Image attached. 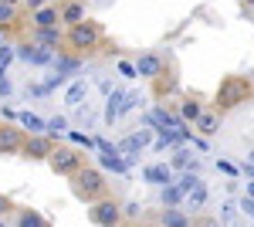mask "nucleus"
<instances>
[{
	"instance_id": "7c9ffc66",
	"label": "nucleus",
	"mask_w": 254,
	"mask_h": 227,
	"mask_svg": "<svg viewBox=\"0 0 254 227\" xmlns=\"http://www.w3.org/2000/svg\"><path fill=\"white\" fill-rule=\"evenodd\" d=\"M48 129H51V133H64V129H68V119H61V115H55V119L48 122Z\"/></svg>"
},
{
	"instance_id": "f257e3e1",
	"label": "nucleus",
	"mask_w": 254,
	"mask_h": 227,
	"mask_svg": "<svg viewBox=\"0 0 254 227\" xmlns=\"http://www.w3.org/2000/svg\"><path fill=\"white\" fill-rule=\"evenodd\" d=\"M251 95H254V85L244 75H227L220 85H217L214 109L217 112H231V109H237L241 102H248Z\"/></svg>"
},
{
	"instance_id": "ddd939ff",
	"label": "nucleus",
	"mask_w": 254,
	"mask_h": 227,
	"mask_svg": "<svg viewBox=\"0 0 254 227\" xmlns=\"http://www.w3.org/2000/svg\"><path fill=\"white\" fill-rule=\"evenodd\" d=\"M31 41H34V44H44V48H61V44H64L61 24H58V27H34Z\"/></svg>"
},
{
	"instance_id": "bb28decb",
	"label": "nucleus",
	"mask_w": 254,
	"mask_h": 227,
	"mask_svg": "<svg viewBox=\"0 0 254 227\" xmlns=\"http://www.w3.org/2000/svg\"><path fill=\"white\" fill-rule=\"evenodd\" d=\"M176 183H180V190H183V193H190V190H196L200 183H203V180H200L196 173H183V176H180Z\"/></svg>"
},
{
	"instance_id": "39448f33",
	"label": "nucleus",
	"mask_w": 254,
	"mask_h": 227,
	"mask_svg": "<svg viewBox=\"0 0 254 227\" xmlns=\"http://www.w3.org/2000/svg\"><path fill=\"white\" fill-rule=\"evenodd\" d=\"M88 217H92V224H95V227H112V224H119V221H122V207H119L112 197H102V200H95V204H92Z\"/></svg>"
},
{
	"instance_id": "72a5a7b5",
	"label": "nucleus",
	"mask_w": 254,
	"mask_h": 227,
	"mask_svg": "<svg viewBox=\"0 0 254 227\" xmlns=\"http://www.w3.org/2000/svg\"><path fill=\"white\" fill-rule=\"evenodd\" d=\"M7 210H10V197H7V193H0V221L7 217Z\"/></svg>"
},
{
	"instance_id": "2f4dec72",
	"label": "nucleus",
	"mask_w": 254,
	"mask_h": 227,
	"mask_svg": "<svg viewBox=\"0 0 254 227\" xmlns=\"http://www.w3.org/2000/svg\"><path fill=\"white\" fill-rule=\"evenodd\" d=\"M119 72H122L126 78H136V75H139V72H136V65H132V61H119Z\"/></svg>"
},
{
	"instance_id": "c03bdc74",
	"label": "nucleus",
	"mask_w": 254,
	"mask_h": 227,
	"mask_svg": "<svg viewBox=\"0 0 254 227\" xmlns=\"http://www.w3.org/2000/svg\"><path fill=\"white\" fill-rule=\"evenodd\" d=\"M7 3H17V0H7Z\"/></svg>"
},
{
	"instance_id": "7ed1b4c3",
	"label": "nucleus",
	"mask_w": 254,
	"mask_h": 227,
	"mask_svg": "<svg viewBox=\"0 0 254 227\" xmlns=\"http://www.w3.org/2000/svg\"><path fill=\"white\" fill-rule=\"evenodd\" d=\"M102 27H98L95 20H81V24H71L68 27V34H64V44L75 51V55H95L98 48H102Z\"/></svg>"
},
{
	"instance_id": "f3484780",
	"label": "nucleus",
	"mask_w": 254,
	"mask_h": 227,
	"mask_svg": "<svg viewBox=\"0 0 254 227\" xmlns=\"http://www.w3.org/2000/svg\"><path fill=\"white\" fill-rule=\"evenodd\" d=\"M85 95H88V81H85V78H78V81H71V88H68V95H64V102H68L71 109H78Z\"/></svg>"
},
{
	"instance_id": "9b49d317",
	"label": "nucleus",
	"mask_w": 254,
	"mask_h": 227,
	"mask_svg": "<svg viewBox=\"0 0 254 227\" xmlns=\"http://www.w3.org/2000/svg\"><path fill=\"white\" fill-rule=\"evenodd\" d=\"M58 7H61V24H68V27L88 20L85 17V0H61Z\"/></svg>"
},
{
	"instance_id": "6e6552de",
	"label": "nucleus",
	"mask_w": 254,
	"mask_h": 227,
	"mask_svg": "<svg viewBox=\"0 0 254 227\" xmlns=\"http://www.w3.org/2000/svg\"><path fill=\"white\" fill-rule=\"evenodd\" d=\"M51 150H55V143H51L44 133H38V136H27V143H24L20 156H24V159H48Z\"/></svg>"
},
{
	"instance_id": "9d476101",
	"label": "nucleus",
	"mask_w": 254,
	"mask_h": 227,
	"mask_svg": "<svg viewBox=\"0 0 254 227\" xmlns=\"http://www.w3.org/2000/svg\"><path fill=\"white\" fill-rule=\"evenodd\" d=\"M193 129L203 136V139L217 136V133H220V112H217V109H203V115L193 122Z\"/></svg>"
},
{
	"instance_id": "dca6fc26",
	"label": "nucleus",
	"mask_w": 254,
	"mask_h": 227,
	"mask_svg": "<svg viewBox=\"0 0 254 227\" xmlns=\"http://www.w3.org/2000/svg\"><path fill=\"white\" fill-rule=\"evenodd\" d=\"M149 143V133H132V136H126L122 143H119V152H129V156H136L142 146Z\"/></svg>"
},
{
	"instance_id": "e433bc0d",
	"label": "nucleus",
	"mask_w": 254,
	"mask_h": 227,
	"mask_svg": "<svg viewBox=\"0 0 254 227\" xmlns=\"http://www.w3.org/2000/svg\"><path fill=\"white\" fill-rule=\"evenodd\" d=\"M241 210H244L248 217H254V200H251V197H244V200H241Z\"/></svg>"
},
{
	"instance_id": "473e14b6",
	"label": "nucleus",
	"mask_w": 254,
	"mask_h": 227,
	"mask_svg": "<svg viewBox=\"0 0 254 227\" xmlns=\"http://www.w3.org/2000/svg\"><path fill=\"white\" fill-rule=\"evenodd\" d=\"M139 214H142V207H139L136 200H132V204H126V207H122V217H139Z\"/></svg>"
},
{
	"instance_id": "aec40b11",
	"label": "nucleus",
	"mask_w": 254,
	"mask_h": 227,
	"mask_svg": "<svg viewBox=\"0 0 254 227\" xmlns=\"http://www.w3.org/2000/svg\"><path fill=\"white\" fill-rule=\"evenodd\" d=\"M183 200H187V193L180 190V183H170V187H163V204H166V207H180Z\"/></svg>"
},
{
	"instance_id": "0eeeda50",
	"label": "nucleus",
	"mask_w": 254,
	"mask_h": 227,
	"mask_svg": "<svg viewBox=\"0 0 254 227\" xmlns=\"http://www.w3.org/2000/svg\"><path fill=\"white\" fill-rule=\"evenodd\" d=\"M24 143L27 139H24V133H20L17 126H7V122L0 126V156H17L24 150Z\"/></svg>"
},
{
	"instance_id": "4be33fe9",
	"label": "nucleus",
	"mask_w": 254,
	"mask_h": 227,
	"mask_svg": "<svg viewBox=\"0 0 254 227\" xmlns=\"http://www.w3.org/2000/svg\"><path fill=\"white\" fill-rule=\"evenodd\" d=\"M122 98H126V92H112L109 95V105H105V122H116L119 112H122Z\"/></svg>"
},
{
	"instance_id": "cd10ccee",
	"label": "nucleus",
	"mask_w": 254,
	"mask_h": 227,
	"mask_svg": "<svg viewBox=\"0 0 254 227\" xmlns=\"http://www.w3.org/2000/svg\"><path fill=\"white\" fill-rule=\"evenodd\" d=\"M68 136H71V143H78V146H85V150H92V146H98L95 139H88V136H85V133H75V129H71V133H68Z\"/></svg>"
},
{
	"instance_id": "a19ab883",
	"label": "nucleus",
	"mask_w": 254,
	"mask_h": 227,
	"mask_svg": "<svg viewBox=\"0 0 254 227\" xmlns=\"http://www.w3.org/2000/svg\"><path fill=\"white\" fill-rule=\"evenodd\" d=\"M248 193H251V197H254V183H248Z\"/></svg>"
},
{
	"instance_id": "79ce46f5",
	"label": "nucleus",
	"mask_w": 254,
	"mask_h": 227,
	"mask_svg": "<svg viewBox=\"0 0 254 227\" xmlns=\"http://www.w3.org/2000/svg\"><path fill=\"white\" fill-rule=\"evenodd\" d=\"M244 7H254V0H244Z\"/></svg>"
},
{
	"instance_id": "20e7f679",
	"label": "nucleus",
	"mask_w": 254,
	"mask_h": 227,
	"mask_svg": "<svg viewBox=\"0 0 254 227\" xmlns=\"http://www.w3.org/2000/svg\"><path fill=\"white\" fill-rule=\"evenodd\" d=\"M48 166L58 173V176H75L85 166V159H81V152L68 150V146H55L51 156H48Z\"/></svg>"
},
{
	"instance_id": "37998d69",
	"label": "nucleus",
	"mask_w": 254,
	"mask_h": 227,
	"mask_svg": "<svg viewBox=\"0 0 254 227\" xmlns=\"http://www.w3.org/2000/svg\"><path fill=\"white\" fill-rule=\"evenodd\" d=\"M248 173H251V176H254V163H251V166H248Z\"/></svg>"
},
{
	"instance_id": "412c9836",
	"label": "nucleus",
	"mask_w": 254,
	"mask_h": 227,
	"mask_svg": "<svg viewBox=\"0 0 254 227\" xmlns=\"http://www.w3.org/2000/svg\"><path fill=\"white\" fill-rule=\"evenodd\" d=\"M0 27H17V3L0 0Z\"/></svg>"
},
{
	"instance_id": "a18cd8bd",
	"label": "nucleus",
	"mask_w": 254,
	"mask_h": 227,
	"mask_svg": "<svg viewBox=\"0 0 254 227\" xmlns=\"http://www.w3.org/2000/svg\"><path fill=\"white\" fill-rule=\"evenodd\" d=\"M112 227H122V224H112Z\"/></svg>"
},
{
	"instance_id": "a211bd4d",
	"label": "nucleus",
	"mask_w": 254,
	"mask_h": 227,
	"mask_svg": "<svg viewBox=\"0 0 254 227\" xmlns=\"http://www.w3.org/2000/svg\"><path fill=\"white\" fill-rule=\"evenodd\" d=\"M17 227H48V217L38 210H17Z\"/></svg>"
},
{
	"instance_id": "58836bf2",
	"label": "nucleus",
	"mask_w": 254,
	"mask_h": 227,
	"mask_svg": "<svg viewBox=\"0 0 254 227\" xmlns=\"http://www.w3.org/2000/svg\"><path fill=\"white\" fill-rule=\"evenodd\" d=\"M7 92H10V81L3 78V68H0V95H7Z\"/></svg>"
},
{
	"instance_id": "f03ea898",
	"label": "nucleus",
	"mask_w": 254,
	"mask_h": 227,
	"mask_svg": "<svg viewBox=\"0 0 254 227\" xmlns=\"http://www.w3.org/2000/svg\"><path fill=\"white\" fill-rule=\"evenodd\" d=\"M71 190H75V197L85 200L88 207H92L95 200H102V197H109V183H105L102 170H95V166H81V170L71 176Z\"/></svg>"
},
{
	"instance_id": "393cba45",
	"label": "nucleus",
	"mask_w": 254,
	"mask_h": 227,
	"mask_svg": "<svg viewBox=\"0 0 254 227\" xmlns=\"http://www.w3.org/2000/svg\"><path fill=\"white\" fill-rule=\"evenodd\" d=\"M102 166L112 170V173H126V170H129V163L119 159V152H102Z\"/></svg>"
},
{
	"instance_id": "2eb2a0df",
	"label": "nucleus",
	"mask_w": 254,
	"mask_h": 227,
	"mask_svg": "<svg viewBox=\"0 0 254 227\" xmlns=\"http://www.w3.org/2000/svg\"><path fill=\"white\" fill-rule=\"evenodd\" d=\"M142 176L149 180V183H159V187H170L173 183V166H163V163H153V166H146Z\"/></svg>"
},
{
	"instance_id": "4c0bfd02",
	"label": "nucleus",
	"mask_w": 254,
	"mask_h": 227,
	"mask_svg": "<svg viewBox=\"0 0 254 227\" xmlns=\"http://www.w3.org/2000/svg\"><path fill=\"white\" fill-rule=\"evenodd\" d=\"M44 3H48V0H24V7H27V10H38V7H44Z\"/></svg>"
},
{
	"instance_id": "c756f323",
	"label": "nucleus",
	"mask_w": 254,
	"mask_h": 227,
	"mask_svg": "<svg viewBox=\"0 0 254 227\" xmlns=\"http://www.w3.org/2000/svg\"><path fill=\"white\" fill-rule=\"evenodd\" d=\"M78 68V58H58V72H75Z\"/></svg>"
},
{
	"instance_id": "a878e982",
	"label": "nucleus",
	"mask_w": 254,
	"mask_h": 227,
	"mask_svg": "<svg viewBox=\"0 0 254 227\" xmlns=\"http://www.w3.org/2000/svg\"><path fill=\"white\" fill-rule=\"evenodd\" d=\"M170 166H173V170H190V166H196V159H193L187 150H180V152L173 156V163H170Z\"/></svg>"
},
{
	"instance_id": "1a4fd4ad",
	"label": "nucleus",
	"mask_w": 254,
	"mask_h": 227,
	"mask_svg": "<svg viewBox=\"0 0 254 227\" xmlns=\"http://www.w3.org/2000/svg\"><path fill=\"white\" fill-rule=\"evenodd\" d=\"M61 24V7L58 3H44L38 10H31V27H58Z\"/></svg>"
},
{
	"instance_id": "f8f14e48",
	"label": "nucleus",
	"mask_w": 254,
	"mask_h": 227,
	"mask_svg": "<svg viewBox=\"0 0 254 227\" xmlns=\"http://www.w3.org/2000/svg\"><path fill=\"white\" fill-rule=\"evenodd\" d=\"M159 227H193V217L183 207H166L159 214Z\"/></svg>"
},
{
	"instance_id": "f704fd0d",
	"label": "nucleus",
	"mask_w": 254,
	"mask_h": 227,
	"mask_svg": "<svg viewBox=\"0 0 254 227\" xmlns=\"http://www.w3.org/2000/svg\"><path fill=\"white\" fill-rule=\"evenodd\" d=\"M10 58H14L10 48H0V68H7V65H10Z\"/></svg>"
},
{
	"instance_id": "c85d7f7f",
	"label": "nucleus",
	"mask_w": 254,
	"mask_h": 227,
	"mask_svg": "<svg viewBox=\"0 0 254 227\" xmlns=\"http://www.w3.org/2000/svg\"><path fill=\"white\" fill-rule=\"evenodd\" d=\"M136 102H139V95H136V92H126V98H122V112H119V115L132 112V109H136Z\"/></svg>"
},
{
	"instance_id": "6ab92c4d",
	"label": "nucleus",
	"mask_w": 254,
	"mask_h": 227,
	"mask_svg": "<svg viewBox=\"0 0 254 227\" xmlns=\"http://www.w3.org/2000/svg\"><path fill=\"white\" fill-rule=\"evenodd\" d=\"M17 122L24 126V129H31V136H38V133H44V129H48V122H44V119H38V115H31V112H20Z\"/></svg>"
},
{
	"instance_id": "4468645a",
	"label": "nucleus",
	"mask_w": 254,
	"mask_h": 227,
	"mask_svg": "<svg viewBox=\"0 0 254 227\" xmlns=\"http://www.w3.org/2000/svg\"><path fill=\"white\" fill-rule=\"evenodd\" d=\"M203 115V102L196 98V95H187V98H180V119L190 126V122H196Z\"/></svg>"
},
{
	"instance_id": "5701e85b",
	"label": "nucleus",
	"mask_w": 254,
	"mask_h": 227,
	"mask_svg": "<svg viewBox=\"0 0 254 227\" xmlns=\"http://www.w3.org/2000/svg\"><path fill=\"white\" fill-rule=\"evenodd\" d=\"M183 204H187V210H200V207H203V204H207V187L200 183V187H196V190H190Z\"/></svg>"
},
{
	"instance_id": "49530a36",
	"label": "nucleus",
	"mask_w": 254,
	"mask_h": 227,
	"mask_svg": "<svg viewBox=\"0 0 254 227\" xmlns=\"http://www.w3.org/2000/svg\"><path fill=\"white\" fill-rule=\"evenodd\" d=\"M0 227H3V221H0Z\"/></svg>"
},
{
	"instance_id": "423d86ee",
	"label": "nucleus",
	"mask_w": 254,
	"mask_h": 227,
	"mask_svg": "<svg viewBox=\"0 0 254 227\" xmlns=\"http://www.w3.org/2000/svg\"><path fill=\"white\" fill-rule=\"evenodd\" d=\"M136 72L139 78H146V81H156L159 75H166V61L156 55V51H142L136 58Z\"/></svg>"
},
{
	"instance_id": "ea45409f",
	"label": "nucleus",
	"mask_w": 254,
	"mask_h": 227,
	"mask_svg": "<svg viewBox=\"0 0 254 227\" xmlns=\"http://www.w3.org/2000/svg\"><path fill=\"white\" fill-rule=\"evenodd\" d=\"M200 227H224L220 221H214V217H207V221H200Z\"/></svg>"
},
{
	"instance_id": "c9c22d12",
	"label": "nucleus",
	"mask_w": 254,
	"mask_h": 227,
	"mask_svg": "<svg viewBox=\"0 0 254 227\" xmlns=\"http://www.w3.org/2000/svg\"><path fill=\"white\" fill-rule=\"evenodd\" d=\"M217 170H224V173H227V176H234V173H237V166H231L227 159H217Z\"/></svg>"
},
{
	"instance_id": "b1692460",
	"label": "nucleus",
	"mask_w": 254,
	"mask_h": 227,
	"mask_svg": "<svg viewBox=\"0 0 254 227\" xmlns=\"http://www.w3.org/2000/svg\"><path fill=\"white\" fill-rule=\"evenodd\" d=\"M220 224L224 227H241V210H237L234 204H224V207H220Z\"/></svg>"
}]
</instances>
